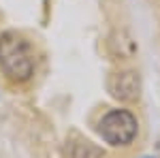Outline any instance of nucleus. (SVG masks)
<instances>
[{
	"mask_svg": "<svg viewBox=\"0 0 160 158\" xmlns=\"http://www.w3.org/2000/svg\"><path fill=\"white\" fill-rule=\"evenodd\" d=\"M0 69L15 84L28 81L34 73V54L19 32L7 30L0 34Z\"/></svg>",
	"mask_w": 160,
	"mask_h": 158,
	"instance_id": "f257e3e1",
	"label": "nucleus"
},
{
	"mask_svg": "<svg viewBox=\"0 0 160 158\" xmlns=\"http://www.w3.org/2000/svg\"><path fill=\"white\" fill-rule=\"evenodd\" d=\"M139 133V122L128 109H111L98 122V135L113 147L130 145Z\"/></svg>",
	"mask_w": 160,
	"mask_h": 158,
	"instance_id": "f03ea898",
	"label": "nucleus"
},
{
	"mask_svg": "<svg viewBox=\"0 0 160 158\" xmlns=\"http://www.w3.org/2000/svg\"><path fill=\"white\" fill-rule=\"evenodd\" d=\"M107 90H109V94L115 100L132 103L141 94L139 73H135V71H118V73H111L109 79H107Z\"/></svg>",
	"mask_w": 160,
	"mask_h": 158,
	"instance_id": "7ed1b4c3",
	"label": "nucleus"
},
{
	"mask_svg": "<svg viewBox=\"0 0 160 158\" xmlns=\"http://www.w3.org/2000/svg\"><path fill=\"white\" fill-rule=\"evenodd\" d=\"M68 156L71 158H102V150H98L90 141H77V143H71Z\"/></svg>",
	"mask_w": 160,
	"mask_h": 158,
	"instance_id": "20e7f679",
	"label": "nucleus"
},
{
	"mask_svg": "<svg viewBox=\"0 0 160 158\" xmlns=\"http://www.w3.org/2000/svg\"><path fill=\"white\" fill-rule=\"evenodd\" d=\"M148 158H149V156H148Z\"/></svg>",
	"mask_w": 160,
	"mask_h": 158,
	"instance_id": "39448f33",
	"label": "nucleus"
}]
</instances>
